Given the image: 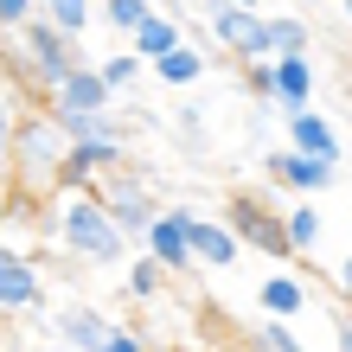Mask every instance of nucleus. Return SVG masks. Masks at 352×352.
Instances as JSON below:
<instances>
[{"label": "nucleus", "mask_w": 352, "mask_h": 352, "mask_svg": "<svg viewBox=\"0 0 352 352\" xmlns=\"http://www.w3.org/2000/svg\"><path fill=\"white\" fill-rule=\"evenodd\" d=\"M58 237L71 243V256H84L96 269H109L129 256V237L116 231V218H109V205H102L96 192H71L65 205H58V224H52Z\"/></svg>", "instance_id": "obj_1"}, {"label": "nucleus", "mask_w": 352, "mask_h": 352, "mask_svg": "<svg viewBox=\"0 0 352 352\" xmlns=\"http://www.w3.org/2000/svg\"><path fill=\"white\" fill-rule=\"evenodd\" d=\"M65 154H71V141L65 129H58L52 116H26L19 122V141H13V179H19V192L38 199V192H52L58 186V167H65Z\"/></svg>", "instance_id": "obj_2"}, {"label": "nucleus", "mask_w": 352, "mask_h": 352, "mask_svg": "<svg viewBox=\"0 0 352 352\" xmlns=\"http://www.w3.org/2000/svg\"><path fill=\"white\" fill-rule=\"evenodd\" d=\"M19 65H26V84H32L38 96H52L77 65H84V58H77V45H71L65 26H52V19L38 13V19L19 26Z\"/></svg>", "instance_id": "obj_3"}, {"label": "nucleus", "mask_w": 352, "mask_h": 352, "mask_svg": "<svg viewBox=\"0 0 352 352\" xmlns=\"http://www.w3.org/2000/svg\"><path fill=\"white\" fill-rule=\"evenodd\" d=\"M96 199L109 205L116 231L129 237V243H148V224H154L160 212L148 205V186H141L135 173H122V167H116V173H102V179H96Z\"/></svg>", "instance_id": "obj_4"}, {"label": "nucleus", "mask_w": 352, "mask_h": 352, "mask_svg": "<svg viewBox=\"0 0 352 352\" xmlns=\"http://www.w3.org/2000/svg\"><path fill=\"white\" fill-rule=\"evenodd\" d=\"M218 218L231 224V231H237V243H250V250L276 256V263H288V256H295V243H288V231H282V212H269L263 199H231Z\"/></svg>", "instance_id": "obj_5"}, {"label": "nucleus", "mask_w": 352, "mask_h": 352, "mask_svg": "<svg viewBox=\"0 0 352 352\" xmlns=\"http://www.w3.org/2000/svg\"><path fill=\"white\" fill-rule=\"evenodd\" d=\"M122 148H129V141H71L65 167H58V186H71V192H96V179L122 167Z\"/></svg>", "instance_id": "obj_6"}, {"label": "nucleus", "mask_w": 352, "mask_h": 352, "mask_svg": "<svg viewBox=\"0 0 352 352\" xmlns=\"http://www.w3.org/2000/svg\"><path fill=\"white\" fill-rule=\"evenodd\" d=\"M269 179H282L288 192H301V199H314V192H327V186L340 179V160H320V154H301V148H282V154H269Z\"/></svg>", "instance_id": "obj_7"}, {"label": "nucleus", "mask_w": 352, "mask_h": 352, "mask_svg": "<svg viewBox=\"0 0 352 352\" xmlns=\"http://www.w3.org/2000/svg\"><path fill=\"white\" fill-rule=\"evenodd\" d=\"M160 269H199L192 237H186V205H160V218L148 224V243H141Z\"/></svg>", "instance_id": "obj_8"}, {"label": "nucleus", "mask_w": 352, "mask_h": 352, "mask_svg": "<svg viewBox=\"0 0 352 352\" xmlns=\"http://www.w3.org/2000/svg\"><path fill=\"white\" fill-rule=\"evenodd\" d=\"M45 102H52L45 116H90V109H116V90L102 84V71H96V65H77L65 84L45 96Z\"/></svg>", "instance_id": "obj_9"}, {"label": "nucleus", "mask_w": 352, "mask_h": 352, "mask_svg": "<svg viewBox=\"0 0 352 352\" xmlns=\"http://www.w3.org/2000/svg\"><path fill=\"white\" fill-rule=\"evenodd\" d=\"M186 237H192V256H199L205 269H231V263L243 256V243H237L231 224L212 218V212H192V205H186Z\"/></svg>", "instance_id": "obj_10"}, {"label": "nucleus", "mask_w": 352, "mask_h": 352, "mask_svg": "<svg viewBox=\"0 0 352 352\" xmlns=\"http://www.w3.org/2000/svg\"><path fill=\"white\" fill-rule=\"evenodd\" d=\"M38 269L13 250V243H0V314H26V307H38Z\"/></svg>", "instance_id": "obj_11"}, {"label": "nucleus", "mask_w": 352, "mask_h": 352, "mask_svg": "<svg viewBox=\"0 0 352 352\" xmlns=\"http://www.w3.org/2000/svg\"><path fill=\"white\" fill-rule=\"evenodd\" d=\"M52 327H58V346L65 352H102L116 340V320L96 314V307H65V314H52Z\"/></svg>", "instance_id": "obj_12"}, {"label": "nucleus", "mask_w": 352, "mask_h": 352, "mask_svg": "<svg viewBox=\"0 0 352 352\" xmlns=\"http://www.w3.org/2000/svg\"><path fill=\"white\" fill-rule=\"evenodd\" d=\"M288 148L320 154V160H340V129L320 109H288Z\"/></svg>", "instance_id": "obj_13"}, {"label": "nucleus", "mask_w": 352, "mask_h": 352, "mask_svg": "<svg viewBox=\"0 0 352 352\" xmlns=\"http://www.w3.org/2000/svg\"><path fill=\"white\" fill-rule=\"evenodd\" d=\"M307 96H314V65H307V52L276 58V102H282V116L307 109Z\"/></svg>", "instance_id": "obj_14"}, {"label": "nucleus", "mask_w": 352, "mask_h": 352, "mask_svg": "<svg viewBox=\"0 0 352 352\" xmlns=\"http://www.w3.org/2000/svg\"><path fill=\"white\" fill-rule=\"evenodd\" d=\"M256 301H263L269 320H288V314H301V307H307V282L301 276H269L256 288Z\"/></svg>", "instance_id": "obj_15"}, {"label": "nucleus", "mask_w": 352, "mask_h": 352, "mask_svg": "<svg viewBox=\"0 0 352 352\" xmlns=\"http://www.w3.org/2000/svg\"><path fill=\"white\" fill-rule=\"evenodd\" d=\"M179 45H186V32L173 26L167 13H154L148 26L135 32V58H141V65H160V58H167V52H179Z\"/></svg>", "instance_id": "obj_16"}, {"label": "nucleus", "mask_w": 352, "mask_h": 352, "mask_svg": "<svg viewBox=\"0 0 352 352\" xmlns=\"http://www.w3.org/2000/svg\"><path fill=\"white\" fill-rule=\"evenodd\" d=\"M282 231H288V243H295V256H307L320 243V212H314V199H295L282 212Z\"/></svg>", "instance_id": "obj_17"}, {"label": "nucleus", "mask_w": 352, "mask_h": 352, "mask_svg": "<svg viewBox=\"0 0 352 352\" xmlns=\"http://www.w3.org/2000/svg\"><path fill=\"white\" fill-rule=\"evenodd\" d=\"M154 77H160V84H173V90L199 84V77H205V52H199V45H179V52H167V58L154 65Z\"/></svg>", "instance_id": "obj_18"}, {"label": "nucleus", "mask_w": 352, "mask_h": 352, "mask_svg": "<svg viewBox=\"0 0 352 352\" xmlns=\"http://www.w3.org/2000/svg\"><path fill=\"white\" fill-rule=\"evenodd\" d=\"M148 19H154L148 0H102V26H116V32H129V38L148 26Z\"/></svg>", "instance_id": "obj_19"}, {"label": "nucleus", "mask_w": 352, "mask_h": 352, "mask_svg": "<svg viewBox=\"0 0 352 352\" xmlns=\"http://www.w3.org/2000/svg\"><path fill=\"white\" fill-rule=\"evenodd\" d=\"M90 7H102V0H45V19H52V26H65V32L77 38V32L90 26Z\"/></svg>", "instance_id": "obj_20"}, {"label": "nucleus", "mask_w": 352, "mask_h": 352, "mask_svg": "<svg viewBox=\"0 0 352 352\" xmlns=\"http://www.w3.org/2000/svg\"><path fill=\"white\" fill-rule=\"evenodd\" d=\"M269 32H276V58L307 52V19L301 13H276V19H269Z\"/></svg>", "instance_id": "obj_21"}, {"label": "nucleus", "mask_w": 352, "mask_h": 352, "mask_svg": "<svg viewBox=\"0 0 352 352\" xmlns=\"http://www.w3.org/2000/svg\"><path fill=\"white\" fill-rule=\"evenodd\" d=\"M160 276H167V269H160L148 250H141V256L129 263V295H141V301H148V295H160Z\"/></svg>", "instance_id": "obj_22"}, {"label": "nucleus", "mask_w": 352, "mask_h": 352, "mask_svg": "<svg viewBox=\"0 0 352 352\" xmlns=\"http://www.w3.org/2000/svg\"><path fill=\"white\" fill-rule=\"evenodd\" d=\"M96 71H102V84H109V90H129L135 77H141V58L135 52H116V58H102Z\"/></svg>", "instance_id": "obj_23"}, {"label": "nucleus", "mask_w": 352, "mask_h": 352, "mask_svg": "<svg viewBox=\"0 0 352 352\" xmlns=\"http://www.w3.org/2000/svg\"><path fill=\"white\" fill-rule=\"evenodd\" d=\"M13 141H19V109H13V96L0 90V173L13 167Z\"/></svg>", "instance_id": "obj_24"}, {"label": "nucleus", "mask_w": 352, "mask_h": 352, "mask_svg": "<svg viewBox=\"0 0 352 352\" xmlns=\"http://www.w3.org/2000/svg\"><path fill=\"white\" fill-rule=\"evenodd\" d=\"M38 13H45V0H0V32H19Z\"/></svg>", "instance_id": "obj_25"}, {"label": "nucleus", "mask_w": 352, "mask_h": 352, "mask_svg": "<svg viewBox=\"0 0 352 352\" xmlns=\"http://www.w3.org/2000/svg\"><path fill=\"white\" fill-rule=\"evenodd\" d=\"M250 90L263 96V102H276V58H263V65H250ZM282 109V102H276Z\"/></svg>", "instance_id": "obj_26"}, {"label": "nucleus", "mask_w": 352, "mask_h": 352, "mask_svg": "<svg viewBox=\"0 0 352 352\" xmlns=\"http://www.w3.org/2000/svg\"><path fill=\"white\" fill-rule=\"evenodd\" d=\"M263 346H269V352H307L295 333H288V320H269V327H263Z\"/></svg>", "instance_id": "obj_27"}, {"label": "nucleus", "mask_w": 352, "mask_h": 352, "mask_svg": "<svg viewBox=\"0 0 352 352\" xmlns=\"http://www.w3.org/2000/svg\"><path fill=\"white\" fill-rule=\"evenodd\" d=\"M333 288H340V301H352V250H346L340 269H333Z\"/></svg>", "instance_id": "obj_28"}, {"label": "nucleus", "mask_w": 352, "mask_h": 352, "mask_svg": "<svg viewBox=\"0 0 352 352\" xmlns=\"http://www.w3.org/2000/svg\"><path fill=\"white\" fill-rule=\"evenodd\" d=\"M333 340H340V352H352V320L346 314H333Z\"/></svg>", "instance_id": "obj_29"}, {"label": "nucleus", "mask_w": 352, "mask_h": 352, "mask_svg": "<svg viewBox=\"0 0 352 352\" xmlns=\"http://www.w3.org/2000/svg\"><path fill=\"white\" fill-rule=\"evenodd\" d=\"M340 13H346V19H352V0H340Z\"/></svg>", "instance_id": "obj_30"}, {"label": "nucleus", "mask_w": 352, "mask_h": 352, "mask_svg": "<svg viewBox=\"0 0 352 352\" xmlns=\"http://www.w3.org/2000/svg\"><path fill=\"white\" fill-rule=\"evenodd\" d=\"M237 7H263V0H237Z\"/></svg>", "instance_id": "obj_31"}, {"label": "nucleus", "mask_w": 352, "mask_h": 352, "mask_svg": "<svg viewBox=\"0 0 352 352\" xmlns=\"http://www.w3.org/2000/svg\"><path fill=\"white\" fill-rule=\"evenodd\" d=\"M45 352H65V346H45Z\"/></svg>", "instance_id": "obj_32"}]
</instances>
